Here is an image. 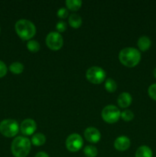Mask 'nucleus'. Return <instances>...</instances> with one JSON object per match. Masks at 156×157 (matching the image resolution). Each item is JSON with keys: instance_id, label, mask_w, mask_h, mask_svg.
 I'll return each mask as SVG.
<instances>
[{"instance_id": "f257e3e1", "label": "nucleus", "mask_w": 156, "mask_h": 157, "mask_svg": "<svg viewBox=\"0 0 156 157\" xmlns=\"http://www.w3.org/2000/svg\"><path fill=\"white\" fill-rule=\"evenodd\" d=\"M119 61L128 67H133L137 65L141 60V54L135 48H125L119 54Z\"/></svg>"}, {"instance_id": "f03ea898", "label": "nucleus", "mask_w": 156, "mask_h": 157, "mask_svg": "<svg viewBox=\"0 0 156 157\" xmlns=\"http://www.w3.org/2000/svg\"><path fill=\"white\" fill-rule=\"evenodd\" d=\"M11 150L15 157H26L31 150V141L24 136H17L12 141Z\"/></svg>"}, {"instance_id": "7ed1b4c3", "label": "nucleus", "mask_w": 156, "mask_h": 157, "mask_svg": "<svg viewBox=\"0 0 156 157\" xmlns=\"http://www.w3.org/2000/svg\"><path fill=\"white\" fill-rule=\"evenodd\" d=\"M15 32L23 40H30L36 33V28L31 21L27 19H20L15 23Z\"/></svg>"}, {"instance_id": "20e7f679", "label": "nucleus", "mask_w": 156, "mask_h": 157, "mask_svg": "<svg viewBox=\"0 0 156 157\" xmlns=\"http://www.w3.org/2000/svg\"><path fill=\"white\" fill-rule=\"evenodd\" d=\"M19 131V126L16 121L4 120L0 123V133L6 137H13Z\"/></svg>"}, {"instance_id": "39448f33", "label": "nucleus", "mask_w": 156, "mask_h": 157, "mask_svg": "<svg viewBox=\"0 0 156 157\" xmlns=\"http://www.w3.org/2000/svg\"><path fill=\"white\" fill-rule=\"evenodd\" d=\"M101 116L105 122L108 124H114L121 117V112L116 106L108 105L102 109Z\"/></svg>"}, {"instance_id": "423d86ee", "label": "nucleus", "mask_w": 156, "mask_h": 157, "mask_svg": "<svg viewBox=\"0 0 156 157\" xmlns=\"http://www.w3.org/2000/svg\"><path fill=\"white\" fill-rule=\"evenodd\" d=\"M86 77L90 82L95 84H99L105 81L106 72L100 67L93 66L87 71Z\"/></svg>"}, {"instance_id": "0eeeda50", "label": "nucleus", "mask_w": 156, "mask_h": 157, "mask_svg": "<svg viewBox=\"0 0 156 157\" xmlns=\"http://www.w3.org/2000/svg\"><path fill=\"white\" fill-rule=\"evenodd\" d=\"M46 44L47 47L53 51H58L62 48L64 40L59 32H51L46 37Z\"/></svg>"}, {"instance_id": "6e6552de", "label": "nucleus", "mask_w": 156, "mask_h": 157, "mask_svg": "<svg viewBox=\"0 0 156 157\" xmlns=\"http://www.w3.org/2000/svg\"><path fill=\"white\" fill-rule=\"evenodd\" d=\"M66 147L70 152H77L84 145V140L78 133H72L69 135L66 140Z\"/></svg>"}, {"instance_id": "1a4fd4ad", "label": "nucleus", "mask_w": 156, "mask_h": 157, "mask_svg": "<svg viewBox=\"0 0 156 157\" xmlns=\"http://www.w3.org/2000/svg\"><path fill=\"white\" fill-rule=\"evenodd\" d=\"M36 123L32 119H25L21 122V126H20L21 132L25 136L33 134L36 130Z\"/></svg>"}, {"instance_id": "9d476101", "label": "nucleus", "mask_w": 156, "mask_h": 157, "mask_svg": "<svg viewBox=\"0 0 156 157\" xmlns=\"http://www.w3.org/2000/svg\"><path fill=\"white\" fill-rule=\"evenodd\" d=\"M84 137L88 142L96 144L101 139L100 132L95 127H90L86 129L84 131Z\"/></svg>"}, {"instance_id": "9b49d317", "label": "nucleus", "mask_w": 156, "mask_h": 157, "mask_svg": "<svg viewBox=\"0 0 156 157\" xmlns=\"http://www.w3.org/2000/svg\"><path fill=\"white\" fill-rule=\"evenodd\" d=\"M130 140L127 136H121L116 138L114 142V147L119 151H125L130 147Z\"/></svg>"}, {"instance_id": "f8f14e48", "label": "nucleus", "mask_w": 156, "mask_h": 157, "mask_svg": "<svg viewBox=\"0 0 156 157\" xmlns=\"http://www.w3.org/2000/svg\"><path fill=\"white\" fill-rule=\"evenodd\" d=\"M132 101V96L130 95V94L127 93V92H123V93L120 94L117 99L118 104L119 107H122V108H126L128 106H130Z\"/></svg>"}, {"instance_id": "ddd939ff", "label": "nucleus", "mask_w": 156, "mask_h": 157, "mask_svg": "<svg viewBox=\"0 0 156 157\" xmlns=\"http://www.w3.org/2000/svg\"><path fill=\"white\" fill-rule=\"evenodd\" d=\"M138 47L142 52H146L150 48L151 45V41L150 38L147 36H142L138 40Z\"/></svg>"}, {"instance_id": "4468645a", "label": "nucleus", "mask_w": 156, "mask_h": 157, "mask_svg": "<svg viewBox=\"0 0 156 157\" xmlns=\"http://www.w3.org/2000/svg\"><path fill=\"white\" fill-rule=\"evenodd\" d=\"M136 157H152V151L148 146H141L136 150Z\"/></svg>"}, {"instance_id": "2eb2a0df", "label": "nucleus", "mask_w": 156, "mask_h": 157, "mask_svg": "<svg viewBox=\"0 0 156 157\" xmlns=\"http://www.w3.org/2000/svg\"><path fill=\"white\" fill-rule=\"evenodd\" d=\"M68 22L71 27L77 29V28L80 27L81 25H82V18L77 14L73 13L69 16Z\"/></svg>"}, {"instance_id": "dca6fc26", "label": "nucleus", "mask_w": 156, "mask_h": 157, "mask_svg": "<svg viewBox=\"0 0 156 157\" xmlns=\"http://www.w3.org/2000/svg\"><path fill=\"white\" fill-rule=\"evenodd\" d=\"M46 137L43 133H35L32 137V143L35 146H41L45 143Z\"/></svg>"}, {"instance_id": "f3484780", "label": "nucleus", "mask_w": 156, "mask_h": 157, "mask_svg": "<svg viewBox=\"0 0 156 157\" xmlns=\"http://www.w3.org/2000/svg\"><path fill=\"white\" fill-rule=\"evenodd\" d=\"M67 7L71 11H77L82 6V1L80 0H67L65 2Z\"/></svg>"}, {"instance_id": "a211bd4d", "label": "nucleus", "mask_w": 156, "mask_h": 157, "mask_svg": "<svg viewBox=\"0 0 156 157\" xmlns=\"http://www.w3.org/2000/svg\"><path fill=\"white\" fill-rule=\"evenodd\" d=\"M9 70L15 75H19L24 71V65L21 63L18 62V61L13 62L9 66Z\"/></svg>"}, {"instance_id": "6ab92c4d", "label": "nucleus", "mask_w": 156, "mask_h": 157, "mask_svg": "<svg viewBox=\"0 0 156 157\" xmlns=\"http://www.w3.org/2000/svg\"><path fill=\"white\" fill-rule=\"evenodd\" d=\"M105 87L107 91L110 92V93H113L117 89V84L114 80L112 79V78H108L106 81Z\"/></svg>"}, {"instance_id": "aec40b11", "label": "nucleus", "mask_w": 156, "mask_h": 157, "mask_svg": "<svg viewBox=\"0 0 156 157\" xmlns=\"http://www.w3.org/2000/svg\"><path fill=\"white\" fill-rule=\"evenodd\" d=\"M84 153L87 157H96L98 154V150L93 146H87L84 148Z\"/></svg>"}, {"instance_id": "412c9836", "label": "nucleus", "mask_w": 156, "mask_h": 157, "mask_svg": "<svg viewBox=\"0 0 156 157\" xmlns=\"http://www.w3.org/2000/svg\"><path fill=\"white\" fill-rule=\"evenodd\" d=\"M27 48L30 52H37L40 49V44L35 40H29L27 43Z\"/></svg>"}, {"instance_id": "4be33fe9", "label": "nucleus", "mask_w": 156, "mask_h": 157, "mask_svg": "<svg viewBox=\"0 0 156 157\" xmlns=\"http://www.w3.org/2000/svg\"><path fill=\"white\" fill-rule=\"evenodd\" d=\"M121 118L124 121L128 122V121H131L134 118V113L130 110H125L121 113Z\"/></svg>"}, {"instance_id": "5701e85b", "label": "nucleus", "mask_w": 156, "mask_h": 157, "mask_svg": "<svg viewBox=\"0 0 156 157\" xmlns=\"http://www.w3.org/2000/svg\"><path fill=\"white\" fill-rule=\"evenodd\" d=\"M148 93L151 99L156 101V83L149 86L148 89Z\"/></svg>"}, {"instance_id": "b1692460", "label": "nucleus", "mask_w": 156, "mask_h": 157, "mask_svg": "<svg viewBox=\"0 0 156 157\" xmlns=\"http://www.w3.org/2000/svg\"><path fill=\"white\" fill-rule=\"evenodd\" d=\"M58 16L60 18H62V19L66 18L68 16V10L66 9L65 8H61V9H58Z\"/></svg>"}, {"instance_id": "393cba45", "label": "nucleus", "mask_w": 156, "mask_h": 157, "mask_svg": "<svg viewBox=\"0 0 156 157\" xmlns=\"http://www.w3.org/2000/svg\"><path fill=\"white\" fill-rule=\"evenodd\" d=\"M56 29L57 30L60 32H63L67 29V24H66L64 21H60L57 23V25H56Z\"/></svg>"}, {"instance_id": "a878e982", "label": "nucleus", "mask_w": 156, "mask_h": 157, "mask_svg": "<svg viewBox=\"0 0 156 157\" xmlns=\"http://www.w3.org/2000/svg\"><path fill=\"white\" fill-rule=\"evenodd\" d=\"M7 73V67L3 61H0V78H2Z\"/></svg>"}, {"instance_id": "bb28decb", "label": "nucleus", "mask_w": 156, "mask_h": 157, "mask_svg": "<svg viewBox=\"0 0 156 157\" xmlns=\"http://www.w3.org/2000/svg\"><path fill=\"white\" fill-rule=\"evenodd\" d=\"M35 157H49V156L45 152H39L35 155Z\"/></svg>"}, {"instance_id": "cd10ccee", "label": "nucleus", "mask_w": 156, "mask_h": 157, "mask_svg": "<svg viewBox=\"0 0 156 157\" xmlns=\"http://www.w3.org/2000/svg\"><path fill=\"white\" fill-rule=\"evenodd\" d=\"M153 75H154V77L156 78V67L154 69V71H153Z\"/></svg>"}, {"instance_id": "c85d7f7f", "label": "nucleus", "mask_w": 156, "mask_h": 157, "mask_svg": "<svg viewBox=\"0 0 156 157\" xmlns=\"http://www.w3.org/2000/svg\"><path fill=\"white\" fill-rule=\"evenodd\" d=\"M0 32H1V29H0Z\"/></svg>"}]
</instances>
